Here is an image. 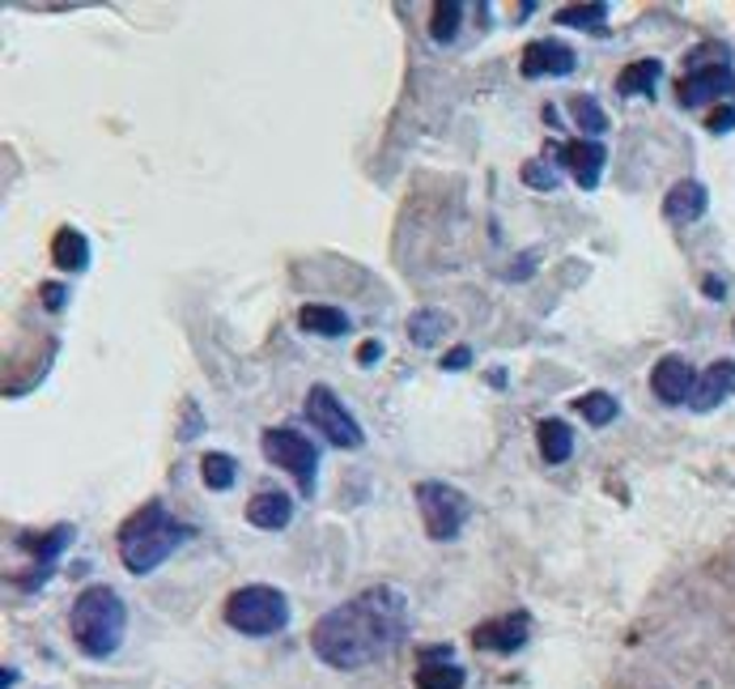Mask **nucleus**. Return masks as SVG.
Wrapping results in <instances>:
<instances>
[{
  "label": "nucleus",
  "mask_w": 735,
  "mask_h": 689,
  "mask_svg": "<svg viewBox=\"0 0 735 689\" xmlns=\"http://www.w3.org/2000/svg\"><path fill=\"white\" fill-rule=\"evenodd\" d=\"M408 634V596L391 583L366 588L315 621L310 651L336 672H357L391 656Z\"/></svg>",
  "instance_id": "nucleus-1"
},
{
  "label": "nucleus",
  "mask_w": 735,
  "mask_h": 689,
  "mask_svg": "<svg viewBox=\"0 0 735 689\" xmlns=\"http://www.w3.org/2000/svg\"><path fill=\"white\" fill-rule=\"evenodd\" d=\"M191 537L188 523H179L162 502H145L141 511H132L119 523V562L132 574H149L167 562L175 549Z\"/></svg>",
  "instance_id": "nucleus-2"
},
{
  "label": "nucleus",
  "mask_w": 735,
  "mask_h": 689,
  "mask_svg": "<svg viewBox=\"0 0 735 689\" xmlns=\"http://www.w3.org/2000/svg\"><path fill=\"white\" fill-rule=\"evenodd\" d=\"M69 626H72V642L81 647V656L107 660V656H116L119 647H123V634H128V604H123V596H119L116 588L90 583L86 592L77 596Z\"/></svg>",
  "instance_id": "nucleus-3"
},
{
  "label": "nucleus",
  "mask_w": 735,
  "mask_h": 689,
  "mask_svg": "<svg viewBox=\"0 0 735 689\" xmlns=\"http://www.w3.org/2000/svg\"><path fill=\"white\" fill-rule=\"evenodd\" d=\"M226 626L247 634V639H268L289 626V600L281 588L268 583H247L226 596Z\"/></svg>",
  "instance_id": "nucleus-4"
},
{
  "label": "nucleus",
  "mask_w": 735,
  "mask_h": 689,
  "mask_svg": "<svg viewBox=\"0 0 735 689\" xmlns=\"http://www.w3.org/2000/svg\"><path fill=\"white\" fill-rule=\"evenodd\" d=\"M260 452L272 469L294 476V485H298L302 499H315V485H319V447L310 443L302 430L268 426L260 434Z\"/></svg>",
  "instance_id": "nucleus-5"
},
{
  "label": "nucleus",
  "mask_w": 735,
  "mask_h": 689,
  "mask_svg": "<svg viewBox=\"0 0 735 689\" xmlns=\"http://www.w3.org/2000/svg\"><path fill=\"white\" fill-rule=\"evenodd\" d=\"M413 499H417V511H421L429 541H455L464 532L468 515H473L468 494L447 485V481H417L413 485Z\"/></svg>",
  "instance_id": "nucleus-6"
},
{
  "label": "nucleus",
  "mask_w": 735,
  "mask_h": 689,
  "mask_svg": "<svg viewBox=\"0 0 735 689\" xmlns=\"http://www.w3.org/2000/svg\"><path fill=\"white\" fill-rule=\"evenodd\" d=\"M307 417H310V426L319 430L332 447H340V452H357L361 443H366V434H361V426H357V417L345 409V401L336 396L328 383H315L307 392Z\"/></svg>",
  "instance_id": "nucleus-7"
},
{
  "label": "nucleus",
  "mask_w": 735,
  "mask_h": 689,
  "mask_svg": "<svg viewBox=\"0 0 735 689\" xmlns=\"http://www.w3.org/2000/svg\"><path fill=\"white\" fill-rule=\"evenodd\" d=\"M548 163H557L562 170L574 175V184L583 191H595L599 188V179H604V163H608V149L599 141H587V137H578V141H562V145H548L545 154Z\"/></svg>",
  "instance_id": "nucleus-8"
},
{
  "label": "nucleus",
  "mask_w": 735,
  "mask_h": 689,
  "mask_svg": "<svg viewBox=\"0 0 735 689\" xmlns=\"http://www.w3.org/2000/svg\"><path fill=\"white\" fill-rule=\"evenodd\" d=\"M681 107H706L714 98H732L735 95V69L727 60L718 65H688V72L681 77Z\"/></svg>",
  "instance_id": "nucleus-9"
},
{
  "label": "nucleus",
  "mask_w": 735,
  "mask_h": 689,
  "mask_svg": "<svg viewBox=\"0 0 735 689\" xmlns=\"http://www.w3.org/2000/svg\"><path fill=\"white\" fill-rule=\"evenodd\" d=\"M697 371H693V362L681 354H667L655 362V371H650V392L659 396L664 404H693V392H697Z\"/></svg>",
  "instance_id": "nucleus-10"
},
{
  "label": "nucleus",
  "mask_w": 735,
  "mask_h": 689,
  "mask_svg": "<svg viewBox=\"0 0 735 689\" xmlns=\"http://www.w3.org/2000/svg\"><path fill=\"white\" fill-rule=\"evenodd\" d=\"M527 634H532V618H527V613H501V618L480 621L473 630V642L480 651L510 656V651H519L523 642H527Z\"/></svg>",
  "instance_id": "nucleus-11"
},
{
  "label": "nucleus",
  "mask_w": 735,
  "mask_h": 689,
  "mask_svg": "<svg viewBox=\"0 0 735 689\" xmlns=\"http://www.w3.org/2000/svg\"><path fill=\"white\" fill-rule=\"evenodd\" d=\"M519 69L523 77H569L578 69V56H574V48L557 43V39H536V43L523 48Z\"/></svg>",
  "instance_id": "nucleus-12"
},
{
  "label": "nucleus",
  "mask_w": 735,
  "mask_h": 689,
  "mask_svg": "<svg viewBox=\"0 0 735 689\" xmlns=\"http://www.w3.org/2000/svg\"><path fill=\"white\" fill-rule=\"evenodd\" d=\"M468 672L451 660V647H426L417 665V689H464Z\"/></svg>",
  "instance_id": "nucleus-13"
},
{
  "label": "nucleus",
  "mask_w": 735,
  "mask_h": 689,
  "mask_svg": "<svg viewBox=\"0 0 735 689\" xmlns=\"http://www.w3.org/2000/svg\"><path fill=\"white\" fill-rule=\"evenodd\" d=\"M706 209H711V191L702 188L697 179H681L664 196V217L672 226H688V222L706 217Z\"/></svg>",
  "instance_id": "nucleus-14"
},
{
  "label": "nucleus",
  "mask_w": 735,
  "mask_h": 689,
  "mask_svg": "<svg viewBox=\"0 0 735 689\" xmlns=\"http://www.w3.org/2000/svg\"><path fill=\"white\" fill-rule=\"evenodd\" d=\"M735 396V362H714L711 371L702 375V383H697V392H693V409L697 413H711V409H718L723 401H732Z\"/></svg>",
  "instance_id": "nucleus-15"
},
{
  "label": "nucleus",
  "mask_w": 735,
  "mask_h": 689,
  "mask_svg": "<svg viewBox=\"0 0 735 689\" xmlns=\"http://www.w3.org/2000/svg\"><path fill=\"white\" fill-rule=\"evenodd\" d=\"M289 520H294V499L289 494L264 490V494H256V499L247 502V523H256L264 532H281Z\"/></svg>",
  "instance_id": "nucleus-16"
},
{
  "label": "nucleus",
  "mask_w": 735,
  "mask_h": 689,
  "mask_svg": "<svg viewBox=\"0 0 735 689\" xmlns=\"http://www.w3.org/2000/svg\"><path fill=\"white\" fill-rule=\"evenodd\" d=\"M51 260H56V268H64V273H86L90 268V238L81 235L77 226L56 230V238H51Z\"/></svg>",
  "instance_id": "nucleus-17"
},
{
  "label": "nucleus",
  "mask_w": 735,
  "mask_h": 689,
  "mask_svg": "<svg viewBox=\"0 0 735 689\" xmlns=\"http://www.w3.org/2000/svg\"><path fill=\"white\" fill-rule=\"evenodd\" d=\"M659 77H664V65H659L655 56H650V60H634V65H625V69L617 72V95H620V98L655 95Z\"/></svg>",
  "instance_id": "nucleus-18"
},
{
  "label": "nucleus",
  "mask_w": 735,
  "mask_h": 689,
  "mask_svg": "<svg viewBox=\"0 0 735 689\" xmlns=\"http://www.w3.org/2000/svg\"><path fill=\"white\" fill-rule=\"evenodd\" d=\"M536 447L545 455V464H566L569 455H574V430L562 417H545L536 426Z\"/></svg>",
  "instance_id": "nucleus-19"
},
{
  "label": "nucleus",
  "mask_w": 735,
  "mask_h": 689,
  "mask_svg": "<svg viewBox=\"0 0 735 689\" xmlns=\"http://www.w3.org/2000/svg\"><path fill=\"white\" fill-rule=\"evenodd\" d=\"M447 328H451V315H447V311L421 307V311H413V315H408V336H413V345H417V350L438 345Z\"/></svg>",
  "instance_id": "nucleus-20"
},
{
  "label": "nucleus",
  "mask_w": 735,
  "mask_h": 689,
  "mask_svg": "<svg viewBox=\"0 0 735 689\" xmlns=\"http://www.w3.org/2000/svg\"><path fill=\"white\" fill-rule=\"evenodd\" d=\"M298 324L315 336H345L349 333V315L340 307H324V303H307L298 311Z\"/></svg>",
  "instance_id": "nucleus-21"
},
{
  "label": "nucleus",
  "mask_w": 735,
  "mask_h": 689,
  "mask_svg": "<svg viewBox=\"0 0 735 689\" xmlns=\"http://www.w3.org/2000/svg\"><path fill=\"white\" fill-rule=\"evenodd\" d=\"M200 476H205V485L217 490V494H226V490H235L238 481V464L230 452H209L200 460Z\"/></svg>",
  "instance_id": "nucleus-22"
},
{
  "label": "nucleus",
  "mask_w": 735,
  "mask_h": 689,
  "mask_svg": "<svg viewBox=\"0 0 735 689\" xmlns=\"http://www.w3.org/2000/svg\"><path fill=\"white\" fill-rule=\"evenodd\" d=\"M429 18H434V22H429V39L447 48V43H455V35H459V22H464V4H459V0H438Z\"/></svg>",
  "instance_id": "nucleus-23"
},
{
  "label": "nucleus",
  "mask_w": 735,
  "mask_h": 689,
  "mask_svg": "<svg viewBox=\"0 0 735 689\" xmlns=\"http://www.w3.org/2000/svg\"><path fill=\"white\" fill-rule=\"evenodd\" d=\"M578 413L587 417V426L604 430V426H613V422H617L620 404H617L613 392H587V396L578 401Z\"/></svg>",
  "instance_id": "nucleus-24"
},
{
  "label": "nucleus",
  "mask_w": 735,
  "mask_h": 689,
  "mask_svg": "<svg viewBox=\"0 0 735 689\" xmlns=\"http://www.w3.org/2000/svg\"><path fill=\"white\" fill-rule=\"evenodd\" d=\"M569 116H574V124L587 132V141H595L599 132H608V116H604V107H599L592 95L574 98V102H569Z\"/></svg>",
  "instance_id": "nucleus-25"
},
{
  "label": "nucleus",
  "mask_w": 735,
  "mask_h": 689,
  "mask_svg": "<svg viewBox=\"0 0 735 689\" xmlns=\"http://www.w3.org/2000/svg\"><path fill=\"white\" fill-rule=\"evenodd\" d=\"M553 22L562 26H578V30H604V22H608V4H566V9H557L553 13Z\"/></svg>",
  "instance_id": "nucleus-26"
},
{
  "label": "nucleus",
  "mask_w": 735,
  "mask_h": 689,
  "mask_svg": "<svg viewBox=\"0 0 735 689\" xmlns=\"http://www.w3.org/2000/svg\"><path fill=\"white\" fill-rule=\"evenodd\" d=\"M69 541H72V528H69V523H60V528H51L48 537H22V549H30V553H34V558L48 567L51 558H56L60 549L69 545Z\"/></svg>",
  "instance_id": "nucleus-27"
},
{
  "label": "nucleus",
  "mask_w": 735,
  "mask_h": 689,
  "mask_svg": "<svg viewBox=\"0 0 735 689\" xmlns=\"http://www.w3.org/2000/svg\"><path fill=\"white\" fill-rule=\"evenodd\" d=\"M523 184L532 191H557L562 188V167L548 163V158H536V163L523 167Z\"/></svg>",
  "instance_id": "nucleus-28"
},
{
  "label": "nucleus",
  "mask_w": 735,
  "mask_h": 689,
  "mask_svg": "<svg viewBox=\"0 0 735 689\" xmlns=\"http://www.w3.org/2000/svg\"><path fill=\"white\" fill-rule=\"evenodd\" d=\"M468 362H473V350L468 345H455L451 354L443 357V371H468Z\"/></svg>",
  "instance_id": "nucleus-29"
},
{
  "label": "nucleus",
  "mask_w": 735,
  "mask_h": 689,
  "mask_svg": "<svg viewBox=\"0 0 735 689\" xmlns=\"http://www.w3.org/2000/svg\"><path fill=\"white\" fill-rule=\"evenodd\" d=\"M706 128H711V132H732V128H735V111H732V107L714 111V116L706 119Z\"/></svg>",
  "instance_id": "nucleus-30"
},
{
  "label": "nucleus",
  "mask_w": 735,
  "mask_h": 689,
  "mask_svg": "<svg viewBox=\"0 0 735 689\" xmlns=\"http://www.w3.org/2000/svg\"><path fill=\"white\" fill-rule=\"evenodd\" d=\"M379 354H383V341H366V345L357 350V362H361V366H375Z\"/></svg>",
  "instance_id": "nucleus-31"
},
{
  "label": "nucleus",
  "mask_w": 735,
  "mask_h": 689,
  "mask_svg": "<svg viewBox=\"0 0 735 689\" xmlns=\"http://www.w3.org/2000/svg\"><path fill=\"white\" fill-rule=\"evenodd\" d=\"M64 294H69L64 286H43V298H48V307H51V311L64 307Z\"/></svg>",
  "instance_id": "nucleus-32"
},
{
  "label": "nucleus",
  "mask_w": 735,
  "mask_h": 689,
  "mask_svg": "<svg viewBox=\"0 0 735 689\" xmlns=\"http://www.w3.org/2000/svg\"><path fill=\"white\" fill-rule=\"evenodd\" d=\"M706 298H727V282H718V277H706Z\"/></svg>",
  "instance_id": "nucleus-33"
}]
</instances>
